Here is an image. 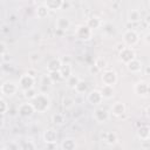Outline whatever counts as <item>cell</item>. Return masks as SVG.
I'll return each instance as SVG.
<instances>
[{"instance_id":"obj_37","label":"cell","mask_w":150,"mask_h":150,"mask_svg":"<svg viewBox=\"0 0 150 150\" xmlns=\"http://www.w3.org/2000/svg\"><path fill=\"white\" fill-rule=\"evenodd\" d=\"M0 56H1V61H2L4 63H9V62L12 61V57H11V54H9L8 52H6V53H4V54H1Z\"/></svg>"},{"instance_id":"obj_35","label":"cell","mask_w":150,"mask_h":150,"mask_svg":"<svg viewBox=\"0 0 150 150\" xmlns=\"http://www.w3.org/2000/svg\"><path fill=\"white\" fill-rule=\"evenodd\" d=\"M41 84H42V87H50L53 84V81L50 80V77L48 75H43L41 77Z\"/></svg>"},{"instance_id":"obj_4","label":"cell","mask_w":150,"mask_h":150,"mask_svg":"<svg viewBox=\"0 0 150 150\" xmlns=\"http://www.w3.org/2000/svg\"><path fill=\"white\" fill-rule=\"evenodd\" d=\"M75 35L79 40L81 41H89L93 36V30L87 26V25H81L76 28Z\"/></svg>"},{"instance_id":"obj_2","label":"cell","mask_w":150,"mask_h":150,"mask_svg":"<svg viewBox=\"0 0 150 150\" xmlns=\"http://www.w3.org/2000/svg\"><path fill=\"white\" fill-rule=\"evenodd\" d=\"M101 80L103 82V84L107 86H115L117 82V74L115 70L112 69H103L101 70Z\"/></svg>"},{"instance_id":"obj_49","label":"cell","mask_w":150,"mask_h":150,"mask_svg":"<svg viewBox=\"0 0 150 150\" xmlns=\"http://www.w3.org/2000/svg\"><path fill=\"white\" fill-rule=\"evenodd\" d=\"M1 84H2V82H1V79H0V86H1Z\"/></svg>"},{"instance_id":"obj_33","label":"cell","mask_w":150,"mask_h":150,"mask_svg":"<svg viewBox=\"0 0 150 150\" xmlns=\"http://www.w3.org/2000/svg\"><path fill=\"white\" fill-rule=\"evenodd\" d=\"M28 60H29L32 63H38V62L41 60V55H40V53H38V52H32V53H29V55H28Z\"/></svg>"},{"instance_id":"obj_17","label":"cell","mask_w":150,"mask_h":150,"mask_svg":"<svg viewBox=\"0 0 150 150\" xmlns=\"http://www.w3.org/2000/svg\"><path fill=\"white\" fill-rule=\"evenodd\" d=\"M55 27H56L57 30H67L70 27V20L68 18H66V16H61V18H59L56 20Z\"/></svg>"},{"instance_id":"obj_1","label":"cell","mask_w":150,"mask_h":150,"mask_svg":"<svg viewBox=\"0 0 150 150\" xmlns=\"http://www.w3.org/2000/svg\"><path fill=\"white\" fill-rule=\"evenodd\" d=\"M30 103L33 104L35 111L45 112L50 107V98L46 93H38L36 96L30 100Z\"/></svg>"},{"instance_id":"obj_18","label":"cell","mask_w":150,"mask_h":150,"mask_svg":"<svg viewBox=\"0 0 150 150\" xmlns=\"http://www.w3.org/2000/svg\"><path fill=\"white\" fill-rule=\"evenodd\" d=\"M86 25H87L91 30H94V29H97V28H100V27L102 26V20H101L98 16L93 15V16H90V18L87 19Z\"/></svg>"},{"instance_id":"obj_32","label":"cell","mask_w":150,"mask_h":150,"mask_svg":"<svg viewBox=\"0 0 150 150\" xmlns=\"http://www.w3.org/2000/svg\"><path fill=\"white\" fill-rule=\"evenodd\" d=\"M94 64H95L100 70H103V69H105V67H107V61H105V59H103V57H97V59L95 60Z\"/></svg>"},{"instance_id":"obj_7","label":"cell","mask_w":150,"mask_h":150,"mask_svg":"<svg viewBox=\"0 0 150 150\" xmlns=\"http://www.w3.org/2000/svg\"><path fill=\"white\" fill-rule=\"evenodd\" d=\"M18 112L22 117H30L35 112V110L30 102H22L18 107Z\"/></svg>"},{"instance_id":"obj_15","label":"cell","mask_w":150,"mask_h":150,"mask_svg":"<svg viewBox=\"0 0 150 150\" xmlns=\"http://www.w3.org/2000/svg\"><path fill=\"white\" fill-rule=\"evenodd\" d=\"M136 135H137V137H138L141 141L149 139V137H150V128H149V125L142 124L141 127H138V129H137V131H136Z\"/></svg>"},{"instance_id":"obj_48","label":"cell","mask_w":150,"mask_h":150,"mask_svg":"<svg viewBox=\"0 0 150 150\" xmlns=\"http://www.w3.org/2000/svg\"><path fill=\"white\" fill-rule=\"evenodd\" d=\"M12 22H14L15 21V15H11V19H9Z\"/></svg>"},{"instance_id":"obj_3","label":"cell","mask_w":150,"mask_h":150,"mask_svg":"<svg viewBox=\"0 0 150 150\" xmlns=\"http://www.w3.org/2000/svg\"><path fill=\"white\" fill-rule=\"evenodd\" d=\"M139 41V35L135 29H127L123 33V43L128 47L135 46Z\"/></svg>"},{"instance_id":"obj_9","label":"cell","mask_w":150,"mask_h":150,"mask_svg":"<svg viewBox=\"0 0 150 150\" xmlns=\"http://www.w3.org/2000/svg\"><path fill=\"white\" fill-rule=\"evenodd\" d=\"M87 101L91 104V105H98L102 103L103 101V97L101 95V91L98 89H94V90H90L87 95Z\"/></svg>"},{"instance_id":"obj_6","label":"cell","mask_w":150,"mask_h":150,"mask_svg":"<svg viewBox=\"0 0 150 150\" xmlns=\"http://www.w3.org/2000/svg\"><path fill=\"white\" fill-rule=\"evenodd\" d=\"M34 84H35V77L28 75L27 73H25L23 75H21L20 79H19V87H20L22 90L33 88Z\"/></svg>"},{"instance_id":"obj_20","label":"cell","mask_w":150,"mask_h":150,"mask_svg":"<svg viewBox=\"0 0 150 150\" xmlns=\"http://www.w3.org/2000/svg\"><path fill=\"white\" fill-rule=\"evenodd\" d=\"M61 64H62V61L60 57H53L47 64V70L48 71H56L60 69Z\"/></svg>"},{"instance_id":"obj_14","label":"cell","mask_w":150,"mask_h":150,"mask_svg":"<svg viewBox=\"0 0 150 150\" xmlns=\"http://www.w3.org/2000/svg\"><path fill=\"white\" fill-rule=\"evenodd\" d=\"M102 138L103 141L108 144V145H115L118 141V137H117V134L114 132V131H105L102 134Z\"/></svg>"},{"instance_id":"obj_30","label":"cell","mask_w":150,"mask_h":150,"mask_svg":"<svg viewBox=\"0 0 150 150\" xmlns=\"http://www.w3.org/2000/svg\"><path fill=\"white\" fill-rule=\"evenodd\" d=\"M35 148L36 145L32 141H23L21 144H19V149H23V150H34Z\"/></svg>"},{"instance_id":"obj_25","label":"cell","mask_w":150,"mask_h":150,"mask_svg":"<svg viewBox=\"0 0 150 150\" xmlns=\"http://www.w3.org/2000/svg\"><path fill=\"white\" fill-rule=\"evenodd\" d=\"M49 9L42 4V5H40V6H38L36 7V9H35V14H36V16L39 18V19H45V18H47L48 16V14H49Z\"/></svg>"},{"instance_id":"obj_16","label":"cell","mask_w":150,"mask_h":150,"mask_svg":"<svg viewBox=\"0 0 150 150\" xmlns=\"http://www.w3.org/2000/svg\"><path fill=\"white\" fill-rule=\"evenodd\" d=\"M43 141L45 143H56V139H57V132L54 130V129H47L43 135Z\"/></svg>"},{"instance_id":"obj_46","label":"cell","mask_w":150,"mask_h":150,"mask_svg":"<svg viewBox=\"0 0 150 150\" xmlns=\"http://www.w3.org/2000/svg\"><path fill=\"white\" fill-rule=\"evenodd\" d=\"M47 149H55L56 148V143H46Z\"/></svg>"},{"instance_id":"obj_45","label":"cell","mask_w":150,"mask_h":150,"mask_svg":"<svg viewBox=\"0 0 150 150\" xmlns=\"http://www.w3.org/2000/svg\"><path fill=\"white\" fill-rule=\"evenodd\" d=\"M5 125V116L4 114H0V128H2Z\"/></svg>"},{"instance_id":"obj_27","label":"cell","mask_w":150,"mask_h":150,"mask_svg":"<svg viewBox=\"0 0 150 150\" xmlns=\"http://www.w3.org/2000/svg\"><path fill=\"white\" fill-rule=\"evenodd\" d=\"M52 122L55 124V125H62L64 122H66V117L63 114H60V112H56L52 116Z\"/></svg>"},{"instance_id":"obj_38","label":"cell","mask_w":150,"mask_h":150,"mask_svg":"<svg viewBox=\"0 0 150 150\" xmlns=\"http://www.w3.org/2000/svg\"><path fill=\"white\" fill-rule=\"evenodd\" d=\"M88 70H89V73L91 74V75H97V74H100L101 73V70L95 66V64H91V66H89V68H88Z\"/></svg>"},{"instance_id":"obj_43","label":"cell","mask_w":150,"mask_h":150,"mask_svg":"<svg viewBox=\"0 0 150 150\" xmlns=\"http://www.w3.org/2000/svg\"><path fill=\"white\" fill-rule=\"evenodd\" d=\"M27 74H28V75H30V76H33V77H35V76L38 75V71H36L35 69H28Z\"/></svg>"},{"instance_id":"obj_36","label":"cell","mask_w":150,"mask_h":150,"mask_svg":"<svg viewBox=\"0 0 150 150\" xmlns=\"http://www.w3.org/2000/svg\"><path fill=\"white\" fill-rule=\"evenodd\" d=\"M8 110V104H7V102L5 101V100H2V98H0V114H4L5 115V112Z\"/></svg>"},{"instance_id":"obj_42","label":"cell","mask_w":150,"mask_h":150,"mask_svg":"<svg viewBox=\"0 0 150 150\" xmlns=\"http://www.w3.org/2000/svg\"><path fill=\"white\" fill-rule=\"evenodd\" d=\"M144 42H145V45H149L150 43V33L149 32H146L144 34Z\"/></svg>"},{"instance_id":"obj_5","label":"cell","mask_w":150,"mask_h":150,"mask_svg":"<svg viewBox=\"0 0 150 150\" xmlns=\"http://www.w3.org/2000/svg\"><path fill=\"white\" fill-rule=\"evenodd\" d=\"M18 89H19V86L15 82H12V81L2 82V84L0 86V91L5 96H13V95H15Z\"/></svg>"},{"instance_id":"obj_41","label":"cell","mask_w":150,"mask_h":150,"mask_svg":"<svg viewBox=\"0 0 150 150\" xmlns=\"http://www.w3.org/2000/svg\"><path fill=\"white\" fill-rule=\"evenodd\" d=\"M7 52V45L5 42H0V55Z\"/></svg>"},{"instance_id":"obj_10","label":"cell","mask_w":150,"mask_h":150,"mask_svg":"<svg viewBox=\"0 0 150 150\" xmlns=\"http://www.w3.org/2000/svg\"><path fill=\"white\" fill-rule=\"evenodd\" d=\"M118 56H120V60H121L123 63H128L129 61H131L132 59H135L136 54H135V50H134L131 47H124V48L118 53Z\"/></svg>"},{"instance_id":"obj_22","label":"cell","mask_w":150,"mask_h":150,"mask_svg":"<svg viewBox=\"0 0 150 150\" xmlns=\"http://www.w3.org/2000/svg\"><path fill=\"white\" fill-rule=\"evenodd\" d=\"M142 20V14L138 9H131L128 13V21L131 23H137Z\"/></svg>"},{"instance_id":"obj_13","label":"cell","mask_w":150,"mask_h":150,"mask_svg":"<svg viewBox=\"0 0 150 150\" xmlns=\"http://www.w3.org/2000/svg\"><path fill=\"white\" fill-rule=\"evenodd\" d=\"M127 64V69L130 71V73H138V71H141L142 70V68H143V64H142V62L138 60V59H132L131 61H129L128 63H125Z\"/></svg>"},{"instance_id":"obj_31","label":"cell","mask_w":150,"mask_h":150,"mask_svg":"<svg viewBox=\"0 0 150 150\" xmlns=\"http://www.w3.org/2000/svg\"><path fill=\"white\" fill-rule=\"evenodd\" d=\"M62 104H63V107H64L66 109H70V108H73V105L75 104V100H74L73 97H70V96H66V97H63V100H62Z\"/></svg>"},{"instance_id":"obj_40","label":"cell","mask_w":150,"mask_h":150,"mask_svg":"<svg viewBox=\"0 0 150 150\" xmlns=\"http://www.w3.org/2000/svg\"><path fill=\"white\" fill-rule=\"evenodd\" d=\"M124 47H125V45H124L123 42H118V43H116L115 49H116V52H117V53H120V52H121V50H122Z\"/></svg>"},{"instance_id":"obj_44","label":"cell","mask_w":150,"mask_h":150,"mask_svg":"<svg viewBox=\"0 0 150 150\" xmlns=\"http://www.w3.org/2000/svg\"><path fill=\"white\" fill-rule=\"evenodd\" d=\"M61 61H62V63H70V57H69V55H66L63 59H61Z\"/></svg>"},{"instance_id":"obj_21","label":"cell","mask_w":150,"mask_h":150,"mask_svg":"<svg viewBox=\"0 0 150 150\" xmlns=\"http://www.w3.org/2000/svg\"><path fill=\"white\" fill-rule=\"evenodd\" d=\"M101 95L103 98L105 100H110L114 97V87L112 86H107V84H103V87L101 88Z\"/></svg>"},{"instance_id":"obj_8","label":"cell","mask_w":150,"mask_h":150,"mask_svg":"<svg viewBox=\"0 0 150 150\" xmlns=\"http://www.w3.org/2000/svg\"><path fill=\"white\" fill-rule=\"evenodd\" d=\"M149 83L145 82V81H138L135 87H134V91L137 96H141V97H146L148 94H149Z\"/></svg>"},{"instance_id":"obj_26","label":"cell","mask_w":150,"mask_h":150,"mask_svg":"<svg viewBox=\"0 0 150 150\" xmlns=\"http://www.w3.org/2000/svg\"><path fill=\"white\" fill-rule=\"evenodd\" d=\"M87 89H88V84H87V82L83 81V80H80V81L77 82V84L75 86V88H74V90H75L79 95L84 94V93L87 91Z\"/></svg>"},{"instance_id":"obj_24","label":"cell","mask_w":150,"mask_h":150,"mask_svg":"<svg viewBox=\"0 0 150 150\" xmlns=\"http://www.w3.org/2000/svg\"><path fill=\"white\" fill-rule=\"evenodd\" d=\"M59 71H60L61 76H62V79H67L68 76L71 75V71H73L71 64L70 63H62L60 69H59Z\"/></svg>"},{"instance_id":"obj_50","label":"cell","mask_w":150,"mask_h":150,"mask_svg":"<svg viewBox=\"0 0 150 150\" xmlns=\"http://www.w3.org/2000/svg\"><path fill=\"white\" fill-rule=\"evenodd\" d=\"M1 32H2V30H1V27H0V34H1Z\"/></svg>"},{"instance_id":"obj_39","label":"cell","mask_w":150,"mask_h":150,"mask_svg":"<svg viewBox=\"0 0 150 150\" xmlns=\"http://www.w3.org/2000/svg\"><path fill=\"white\" fill-rule=\"evenodd\" d=\"M4 149H19V144L14 142H9L4 146Z\"/></svg>"},{"instance_id":"obj_29","label":"cell","mask_w":150,"mask_h":150,"mask_svg":"<svg viewBox=\"0 0 150 150\" xmlns=\"http://www.w3.org/2000/svg\"><path fill=\"white\" fill-rule=\"evenodd\" d=\"M39 91L33 87V88H29V89H26V90H23V96L27 98V100H32V98H34L35 96H36V94H38Z\"/></svg>"},{"instance_id":"obj_11","label":"cell","mask_w":150,"mask_h":150,"mask_svg":"<svg viewBox=\"0 0 150 150\" xmlns=\"http://www.w3.org/2000/svg\"><path fill=\"white\" fill-rule=\"evenodd\" d=\"M93 117L97 123H105L109 120V112L104 108H96L94 110Z\"/></svg>"},{"instance_id":"obj_28","label":"cell","mask_w":150,"mask_h":150,"mask_svg":"<svg viewBox=\"0 0 150 150\" xmlns=\"http://www.w3.org/2000/svg\"><path fill=\"white\" fill-rule=\"evenodd\" d=\"M66 80H67V86H68L70 89H74V88H75V86L77 84V82H79L81 79H80L77 75H73V74H71V75H70V76H68Z\"/></svg>"},{"instance_id":"obj_47","label":"cell","mask_w":150,"mask_h":150,"mask_svg":"<svg viewBox=\"0 0 150 150\" xmlns=\"http://www.w3.org/2000/svg\"><path fill=\"white\" fill-rule=\"evenodd\" d=\"M149 74H150V67L146 66V67L144 68V75H149Z\"/></svg>"},{"instance_id":"obj_12","label":"cell","mask_w":150,"mask_h":150,"mask_svg":"<svg viewBox=\"0 0 150 150\" xmlns=\"http://www.w3.org/2000/svg\"><path fill=\"white\" fill-rule=\"evenodd\" d=\"M127 111V108H125V104L122 103V102H115L112 105H111V114L116 117H122Z\"/></svg>"},{"instance_id":"obj_34","label":"cell","mask_w":150,"mask_h":150,"mask_svg":"<svg viewBox=\"0 0 150 150\" xmlns=\"http://www.w3.org/2000/svg\"><path fill=\"white\" fill-rule=\"evenodd\" d=\"M48 76L50 77V80L53 81V83L54 82H59V81L62 80V76H61V74H60L59 70H56V71H49L48 73Z\"/></svg>"},{"instance_id":"obj_19","label":"cell","mask_w":150,"mask_h":150,"mask_svg":"<svg viewBox=\"0 0 150 150\" xmlns=\"http://www.w3.org/2000/svg\"><path fill=\"white\" fill-rule=\"evenodd\" d=\"M63 0H43V5L49 9V11H57L61 9Z\"/></svg>"},{"instance_id":"obj_23","label":"cell","mask_w":150,"mask_h":150,"mask_svg":"<svg viewBox=\"0 0 150 150\" xmlns=\"http://www.w3.org/2000/svg\"><path fill=\"white\" fill-rule=\"evenodd\" d=\"M62 150H74L76 149V142L74 138H64L60 145Z\"/></svg>"},{"instance_id":"obj_51","label":"cell","mask_w":150,"mask_h":150,"mask_svg":"<svg viewBox=\"0 0 150 150\" xmlns=\"http://www.w3.org/2000/svg\"><path fill=\"white\" fill-rule=\"evenodd\" d=\"M0 93H1V91H0Z\"/></svg>"}]
</instances>
